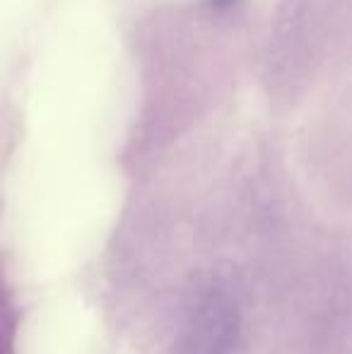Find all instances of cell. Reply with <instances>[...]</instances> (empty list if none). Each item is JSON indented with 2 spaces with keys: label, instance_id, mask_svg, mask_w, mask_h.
Masks as SVG:
<instances>
[]
</instances>
